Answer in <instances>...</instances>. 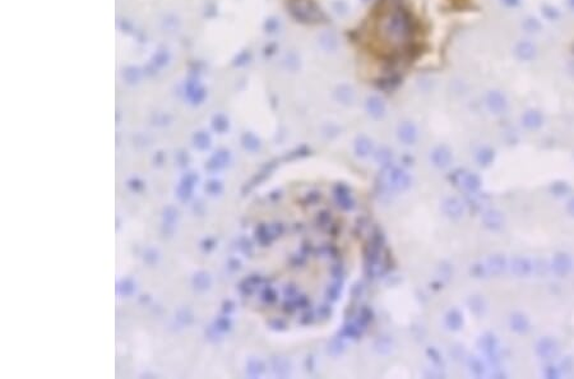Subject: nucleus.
<instances>
[{"mask_svg":"<svg viewBox=\"0 0 574 379\" xmlns=\"http://www.w3.org/2000/svg\"><path fill=\"white\" fill-rule=\"evenodd\" d=\"M197 182H198V176L194 172H189L182 179V182H180L178 187V197L183 202H186L190 199Z\"/></svg>","mask_w":574,"mask_h":379,"instance_id":"obj_1","label":"nucleus"},{"mask_svg":"<svg viewBox=\"0 0 574 379\" xmlns=\"http://www.w3.org/2000/svg\"><path fill=\"white\" fill-rule=\"evenodd\" d=\"M209 284H211V278L205 272L195 274L193 277V285L197 290H205L209 287Z\"/></svg>","mask_w":574,"mask_h":379,"instance_id":"obj_2","label":"nucleus"},{"mask_svg":"<svg viewBox=\"0 0 574 379\" xmlns=\"http://www.w3.org/2000/svg\"><path fill=\"white\" fill-rule=\"evenodd\" d=\"M134 282H133L132 280H123L122 282L119 284V286H118V291H119L122 295H130V294H133V291H134Z\"/></svg>","mask_w":574,"mask_h":379,"instance_id":"obj_3","label":"nucleus"},{"mask_svg":"<svg viewBox=\"0 0 574 379\" xmlns=\"http://www.w3.org/2000/svg\"><path fill=\"white\" fill-rule=\"evenodd\" d=\"M176 217H178V211H176L175 208H172V207L166 208L165 214H164V218H165V225H167V226H172V224L175 222Z\"/></svg>","mask_w":574,"mask_h":379,"instance_id":"obj_4","label":"nucleus"}]
</instances>
